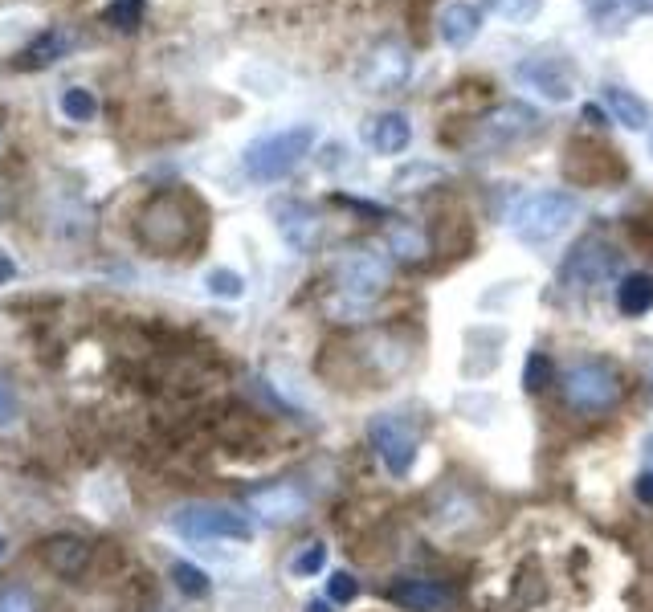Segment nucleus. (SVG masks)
Masks as SVG:
<instances>
[{
  "label": "nucleus",
  "instance_id": "13",
  "mask_svg": "<svg viewBox=\"0 0 653 612\" xmlns=\"http://www.w3.org/2000/svg\"><path fill=\"white\" fill-rule=\"evenodd\" d=\"M41 564L54 572V576H62V580H74L90 564V547L78 535H49L41 543Z\"/></svg>",
  "mask_w": 653,
  "mask_h": 612
},
{
  "label": "nucleus",
  "instance_id": "9",
  "mask_svg": "<svg viewBox=\"0 0 653 612\" xmlns=\"http://www.w3.org/2000/svg\"><path fill=\"white\" fill-rule=\"evenodd\" d=\"M372 441H376V449L384 457L388 474L400 478V474L413 470V462H417V433L405 421H400V417H380L372 425Z\"/></svg>",
  "mask_w": 653,
  "mask_h": 612
},
{
  "label": "nucleus",
  "instance_id": "34",
  "mask_svg": "<svg viewBox=\"0 0 653 612\" xmlns=\"http://www.w3.org/2000/svg\"><path fill=\"white\" fill-rule=\"evenodd\" d=\"M584 119H588V123H605V111H600L596 102H588V107H584Z\"/></svg>",
  "mask_w": 653,
  "mask_h": 612
},
{
  "label": "nucleus",
  "instance_id": "28",
  "mask_svg": "<svg viewBox=\"0 0 653 612\" xmlns=\"http://www.w3.org/2000/svg\"><path fill=\"white\" fill-rule=\"evenodd\" d=\"M392 245L405 253V258H421V253H425V241L413 229H392Z\"/></svg>",
  "mask_w": 653,
  "mask_h": 612
},
{
  "label": "nucleus",
  "instance_id": "6",
  "mask_svg": "<svg viewBox=\"0 0 653 612\" xmlns=\"http://www.w3.org/2000/svg\"><path fill=\"white\" fill-rule=\"evenodd\" d=\"M413 74V54L400 41H380L372 54L364 58L360 66V86L372 90V94H388V90H400Z\"/></svg>",
  "mask_w": 653,
  "mask_h": 612
},
{
  "label": "nucleus",
  "instance_id": "12",
  "mask_svg": "<svg viewBox=\"0 0 653 612\" xmlns=\"http://www.w3.org/2000/svg\"><path fill=\"white\" fill-rule=\"evenodd\" d=\"M437 33L449 49L474 45L482 33V9L470 5V0H449V5H441V13H437Z\"/></svg>",
  "mask_w": 653,
  "mask_h": 612
},
{
  "label": "nucleus",
  "instance_id": "36",
  "mask_svg": "<svg viewBox=\"0 0 653 612\" xmlns=\"http://www.w3.org/2000/svg\"><path fill=\"white\" fill-rule=\"evenodd\" d=\"M649 147H653V139H649Z\"/></svg>",
  "mask_w": 653,
  "mask_h": 612
},
{
  "label": "nucleus",
  "instance_id": "27",
  "mask_svg": "<svg viewBox=\"0 0 653 612\" xmlns=\"http://www.w3.org/2000/svg\"><path fill=\"white\" fill-rule=\"evenodd\" d=\"M139 13H143L139 0H119V5H111V9H107V21H115L119 29H131V25L139 21Z\"/></svg>",
  "mask_w": 653,
  "mask_h": 612
},
{
  "label": "nucleus",
  "instance_id": "11",
  "mask_svg": "<svg viewBox=\"0 0 653 612\" xmlns=\"http://www.w3.org/2000/svg\"><path fill=\"white\" fill-rule=\"evenodd\" d=\"M360 139L376 151V156H400V151L413 143V123H409V115H400V111H380V115L364 119Z\"/></svg>",
  "mask_w": 653,
  "mask_h": 612
},
{
  "label": "nucleus",
  "instance_id": "5",
  "mask_svg": "<svg viewBox=\"0 0 653 612\" xmlns=\"http://www.w3.org/2000/svg\"><path fill=\"white\" fill-rule=\"evenodd\" d=\"M392 278V258L380 245H356L339 262V282L351 298H376Z\"/></svg>",
  "mask_w": 653,
  "mask_h": 612
},
{
  "label": "nucleus",
  "instance_id": "31",
  "mask_svg": "<svg viewBox=\"0 0 653 612\" xmlns=\"http://www.w3.org/2000/svg\"><path fill=\"white\" fill-rule=\"evenodd\" d=\"M633 490H637V498H641V502H645V506H653V474H641V478H637V486H633Z\"/></svg>",
  "mask_w": 653,
  "mask_h": 612
},
{
  "label": "nucleus",
  "instance_id": "14",
  "mask_svg": "<svg viewBox=\"0 0 653 612\" xmlns=\"http://www.w3.org/2000/svg\"><path fill=\"white\" fill-rule=\"evenodd\" d=\"M388 596L409 612H449L454 608V592L437 580H396L388 588Z\"/></svg>",
  "mask_w": 653,
  "mask_h": 612
},
{
  "label": "nucleus",
  "instance_id": "15",
  "mask_svg": "<svg viewBox=\"0 0 653 612\" xmlns=\"http://www.w3.org/2000/svg\"><path fill=\"white\" fill-rule=\"evenodd\" d=\"M274 217H278V233L290 249L298 253H307L315 241H319V217L307 209V204H298V200H282L274 204Z\"/></svg>",
  "mask_w": 653,
  "mask_h": 612
},
{
  "label": "nucleus",
  "instance_id": "30",
  "mask_svg": "<svg viewBox=\"0 0 653 612\" xmlns=\"http://www.w3.org/2000/svg\"><path fill=\"white\" fill-rule=\"evenodd\" d=\"M629 0H584V9L592 13V17H609V13H617V9H625Z\"/></svg>",
  "mask_w": 653,
  "mask_h": 612
},
{
  "label": "nucleus",
  "instance_id": "8",
  "mask_svg": "<svg viewBox=\"0 0 653 612\" xmlns=\"http://www.w3.org/2000/svg\"><path fill=\"white\" fill-rule=\"evenodd\" d=\"M515 82L543 94L547 102H568L576 94V70L560 58H523L515 66Z\"/></svg>",
  "mask_w": 653,
  "mask_h": 612
},
{
  "label": "nucleus",
  "instance_id": "26",
  "mask_svg": "<svg viewBox=\"0 0 653 612\" xmlns=\"http://www.w3.org/2000/svg\"><path fill=\"white\" fill-rule=\"evenodd\" d=\"M356 576H351V572H335L331 580H327V600L331 604H351V600H356Z\"/></svg>",
  "mask_w": 653,
  "mask_h": 612
},
{
  "label": "nucleus",
  "instance_id": "29",
  "mask_svg": "<svg viewBox=\"0 0 653 612\" xmlns=\"http://www.w3.org/2000/svg\"><path fill=\"white\" fill-rule=\"evenodd\" d=\"M13 413H17V392L9 380H0V421H13Z\"/></svg>",
  "mask_w": 653,
  "mask_h": 612
},
{
  "label": "nucleus",
  "instance_id": "19",
  "mask_svg": "<svg viewBox=\"0 0 653 612\" xmlns=\"http://www.w3.org/2000/svg\"><path fill=\"white\" fill-rule=\"evenodd\" d=\"M172 584L184 592V596H192V600H200V596H209V588H213V580H209V572L205 568H196V564H172Z\"/></svg>",
  "mask_w": 653,
  "mask_h": 612
},
{
  "label": "nucleus",
  "instance_id": "25",
  "mask_svg": "<svg viewBox=\"0 0 653 612\" xmlns=\"http://www.w3.org/2000/svg\"><path fill=\"white\" fill-rule=\"evenodd\" d=\"M323 564H327V547H323V543H311L307 551L294 555L290 572H294V576H315V572H323Z\"/></svg>",
  "mask_w": 653,
  "mask_h": 612
},
{
  "label": "nucleus",
  "instance_id": "22",
  "mask_svg": "<svg viewBox=\"0 0 653 612\" xmlns=\"http://www.w3.org/2000/svg\"><path fill=\"white\" fill-rule=\"evenodd\" d=\"M490 9L498 13V21L507 25H527L543 13V0H490Z\"/></svg>",
  "mask_w": 653,
  "mask_h": 612
},
{
  "label": "nucleus",
  "instance_id": "17",
  "mask_svg": "<svg viewBox=\"0 0 653 612\" xmlns=\"http://www.w3.org/2000/svg\"><path fill=\"white\" fill-rule=\"evenodd\" d=\"M605 102H609V111H613V119L621 123V127H629V131H645L649 127V102L645 98H637L633 90H625V86H605Z\"/></svg>",
  "mask_w": 653,
  "mask_h": 612
},
{
  "label": "nucleus",
  "instance_id": "18",
  "mask_svg": "<svg viewBox=\"0 0 653 612\" xmlns=\"http://www.w3.org/2000/svg\"><path fill=\"white\" fill-rule=\"evenodd\" d=\"M617 311L629 319H641L653 311V278L649 274H625L617 286Z\"/></svg>",
  "mask_w": 653,
  "mask_h": 612
},
{
  "label": "nucleus",
  "instance_id": "10",
  "mask_svg": "<svg viewBox=\"0 0 653 612\" xmlns=\"http://www.w3.org/2000/svg\"><path fill=\"white\" fill-rule=\"evenodd\" d=\"M245 502H249V510H254V515H262L270 523H290V519L303 515L311 498H307L303 486H294V482H274V486L254 490Z\"/></svg>",
  "mask_w": 653,
  "mask_h": 612
},
{
  "label": "nucleus",
  "instance_id": "32",
  "mask_svg": "<svg viewBox=\"0 0 653 612\" xmlns=\"http://www.w3.org/2000/svg\"><path fill=\"white\" fill-rule=\"evenodd\" d=\"M13 274H17V266H13V258H9V253H5V249H0V286H5V282H9Z\"/></svg>",
  "mask_w": 653,
  "mask_h": 612
},
{
  "label": "nucleus",
  "instance_id": "2",
  "mask_svg": "<svg viewBox=\"0 0 653 612\" xmlns=\"http://www.w3.org/2000/svg\"><path fill=\"white\" fill-rule=\"evenodd\" d=\"M580 213V200L572 192H531L519 200V209L511 213V229L527 245H543L551 237H560Z\"/></svg>",
  "mask_w": 653,
  "mask_h": 612
},
{
  "label": "nucleus",
  "instance_id": "35",
  "mask_svg": "<svg viewBox=\"0 0 653 612\" xmlns=\"http://www.w3.org/2000/svg\"><path fill=\"white\" fill-rule=\"evenodd\" d=\"M307 612H335L327 600H315V604H307Z\"/></svg>",
  "mask_w": 653,
  "mask_h": 612
},
{
  "label": "nucleus",
  "instance_id": "24",
  "mask_svg": "<svg viewBox=\"0 0 653 612\" xmlns=\"http://www.w3.org/2000/svg\"><path fill=\"white\" fill-rule=\"evenodd\" d=\"M205 286H209L217 298H241V294H245V278L233 274V270H213V274L205 278Z\"/></svg>",
  "mask_w": 653,
  "mask_h": 612
},
{
  "label": "nucleus",
  "instance_id": "7",
  "mask_svg": "<svg viewBox=\"0 0 653 612\" xmlns=\"http://www.w3.org/2000/svg\"><path fill=\"white\" fill-rule=\"evenodd\" d=\"M613 270H617L613 245L600 241V237H592V241H580V245L568 253V262H564V270H560V286L584 290V286H596L600 278H609Z\"/></svg>",
  "mask_w": 653,
  "mask_h": 612
},
{
  "label": "nucleus",
  "instance_id": "1",
  "mask_svg": "<svg viewBox=\"0 0 653 612\" xmlns=\"http://www.w3.org/2000/svg\"><path fill=\"white\" fill-rule=\"evenodd\" d=\"M319 131L311 123H298V127H282V131H270V135H258L241 151V164L249 172V180L258 184H274L282 176H290L303 156H311Z\"/></svg>",
  "mask_w": 653,
  "mask_h": 612
},
{
  "label": "nucleus",
  "instance_id": "20",
  "mask_svg": "<svg viewBox=\"0 0 653 612\" xmlns=\"http://www.w3.org/2000/svg\"><path fill=\"white\" fill-rule=\"evenodd\" d=\"M547 384H556V364H551V355L531 351L527 364H523V388L527 392H543Z\"/></svg>",
  "mask_w": 653,
  "mask_h": 612
},
{
  "label": "nucleus",
  "instance_id": "21",
  "mask_svg": "<svg viewBox=\"0 0 653 612\" xmlns=\"http://www.w3.org/2000/svg\"><path fill=\"white\" fill-rule=\"evenodd\" d=\"M62 115H66L70 123H90V119L98 115V102H94L90 90L70 86V90H62Z\"/></svg>",
  "mask_w": 653,
  "mask_h": 612
},
{
  "label": "nucleus",
  "instance_id": "23",
  "mask_svg": "<svg viewBox=\"0 0 653 612\" xmlns=\"http://www.w3.org/2000/svg\"><path fill=\"white\" fill-rule=\"evenodd\" d=\"M0 612H41V604L25 584H5L0 588Z\"/></svg>",
  "mask_w": 653,
  "mask_h": 612
},
{
  "label": "nucleus",
  "instance_id": "3",
  "mask_svg": "<svg viewBox=\"0 0 653 612\" xmlns=\"http://www.w3.org/2000/svg\"><path fill=\"white\" fill-rule=\"evenodd\" d=\"M172 531L192 539V543H249L254 539V527H249L245 515L229 506H180L172 515Z\"/></svg>",
  "mask_w": 653,
  "mask_h": 612
},
{
  "label": "nucleus",
  "instance_id": "16",
  "mask_svg": "<svg viewBox=\"0 0 653 612\" xmlns=\"http://www.w3.org/2000/svg\"><path fill=\"white\" fill-rule=\"evenodd\" d=\"M539 115L531 107H523V102H507V107H498L482 119V139L486 143H511V139H523L527 131H535Z\"/></svg>",
  "mask_w": 653,
  "mask_h": 612
},
{
  "label": "nucleus",
  "instance_id": "4",
  "mask_svg": "<svg viewBox=\"0 0 653 612\" xmlns=\"http://www.w3.org/2000/svg\"><path fill=\"white\" fill-rule=\"evenodd\" d=\"M564 396L580 413H605L621 400V384L605 364H576L564 376Z\"/></svg>",
  "mask_w": 653,
  "mask_h": 612
},
{
  "label": "nucleus",
  "instance_id": "33",
  "mask_svg": "<svg viewBox=\"0 0 653 612\" xmlns=\"http://www.w3.org/2000/svg\"><path fill=\"white\" fill-rule=\"evenodd\" d=\"M625 9H629V13H641V17H653V0H629Z\"/></svg>",
  "mask_w": 653,
  "mask_h": 612
}]
</instances>
